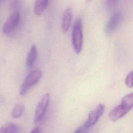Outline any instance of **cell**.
I'll return each instance as SVG.
<instances>
[{"label":"cell","mask_w":133,"mask_h":133,"mask_svg":"<svg viewBox=\"0 0 133 133\" xmlns=\"http://www.w3.org/2000/svg\"><path fill=\"white\" fill-rule=\"evenodd\" d=\"M83 42V35L82 30V22L81 18L77 19L73 24L72 42L75 52L78 54L81 52Z\"/></svg>","instance_id":"cell-1"},{"label":"cell","mask_w":133,"mask_h":133,"mask_svg":"<svg viewBox=\"0 0 133 133\" xmlns=\"http://www.w3.org/2000/svg\"><path fill=\"white\" fill-rule=\"evenodd\" d=\"M41 77L42 72L39 70H35L29 73L21 85L20 88V95L24 96L26 94L29 89L39 81Z\"/></svg>","instance_id":"cell-2"},{"label":"cell","mask_w":133,"mask_h":133,"mask_svg":"<svg viewBox=\"0 0 133 133\" xmlns=\"http://www.w3.org/2000/svg\"><path fill=\"white\" fill-rule=\"evenodd\" d=\"M20 16L19 11L13 12L4 24L2 31L4 34L10 35L17 29L20 23Z\"/></svg>","instance_id":"cell-3"},{"label":"cell","mask_w":133,"mask_h":133,"mask_svg":"<svg viewBox=\"0 0 133 133\" xmlns=\"http://www.w3.org/2000/svg\"><path fill=\"white\" fill-rule=\"evenodd\" d=\"M49 100L50 95L49 93H46L43 96L37 104L34 115L35 123L41 122L44 118L49 105Z\"/></svg>","instance_id":"cell-4"},{"label":"cell","mask_w":133,"mask_h":133,"mask_svg":"<svg viewBox=\"0 0 133 133\" xmlns=\"http://www.w3.org/2000/svg\"><path fill=\"white\" fill-rule=\"evenodd\" d=\"M104 111V105L103 104H99L96 108L92 110L88 114L87 120L84 125L85 128H89L96 124L99 118L102 116Z\"/></svg>","instance_id":"cell-5"},{"label":"cell","mask_w":133,"mask_h":133,"mask_svg":"<svg viewBox=\"0 0 133 133\" xmlns=\"http://www.w3.org/2000/svg\"><path fill=\"white\" fill-rule=\"evenodd\" d=\"M122 14L119 11L115 12L110 17L105 26V32L110 34L113 32L118 26L122 20Z\"/></svg>","instance_id":"cell-6"},{"label":"cell","mask_w":133,"mask_h":133,"mask_svg":"<svg viewBox=\"0 0 133 133\" xmlns=\"http://www.w3.org/2000/svg\"><path fill=\"white\" fill-rule=\"evenodd\" d=\"M129 111L124 107L121 104H119L109 112V117L111 121L115 122L123 117Z\"/></svg>","instance_id":"cell-7"},{"label":"cell","mask_w":133,"mask_h":133,"mask_svg":"<svg viewBox=\"0 0 133 133\" xmlns=\"http://www.w3.org/2000/svg\"><path fill=\"white\" fill-rule=\"evenodd\" d=\"M72 10L71 8H67L64 12L62 20V30L63 32H66L71 25L72 19Z\"/></svg>","instance_id":"cell-8"},{"label":"cell","mask_w":133,"mask_h":133,"mask_svg":"<svg viewBox=\"0 0 133 133\" xmlns=\"http://www.w3.org/2000/svg\"><path fill=\"white\" fill-rule=\"evenodd\" d=\"M37 55V48L36 45L33 44L32 45L26 57V65L28 68H31L34 66L36 61Z\"/></svg>","instance_id":"cell-9"},{"label":"cell","mask_w":133,"mask_h":133,"mask_svg":"<svg viewBox=\"0 0 133 133\" xmlns=\"http://www.w3.org/2000/svg\"><path fill=\"white\" fill-rule=\"evenodd\" d=\"M49 0H36L34 4V13L37 15H41L46 9Z\"/></svg>","instance_id":"cell-10"},{"label":"cell","mask_w":133,"mask_h":133,"mask_svg":"<svg viewBox=\"0 0 133 133\" xmlns=\"http://www.w3.org/2000/svg\"><path fill=\"white\" fill-rule=\"evenodd\" d=\"M18 126L11 123H6L0 127V133H18Z\"/></svg>","instance_id":"cell-11"},{"label":"cell","mask_w":133,"mask_h":133,"mask_svg":"<svg viewBox=\"0 0 133 133\" xmlns=\"http://www.w3.org/2000/svg\"><path fill=\"white\" fill-rule=\"evenodd\" d=\"M121 104L129 111L133 108V93L125 95L122 99Z\"/></svg>","instance_id":"cell-12"},{"label":"cell","mask_w":133,"mask_h":133,"mask_svg":"<svg viewBox=\"0 0 133 133\" xmlns=\"http://www.w3.org/2000/svg\"><path fill=\"white\" fill-rule=\"evenodd\" d=\"M24 111V107L22 104H17L13 108L11 115L14 118H20L23 114Z\"/></svg>","instance_id":"cell-13"},{"label":"cell","mask_w":133,"mask_h":133,"mask_svg":"<svg viewBox=\"0 0 133 133\" xmlns=\"http://www.w3.org/2000/svg\"><path fill=\"white\" fill-rule=\"evenodd\" d=\"M21 4V0H11L10 3V9L13 12L19 11Z\"/></svg>","instance_id":"cell-14"},{"label":"cell","mask_w":133,"mask_h":133,"mask_svg":"<svg viewBox=\"0 0 133 133\" xmlns=\"http://www.w3.org/2000/svg\"><path fill=\"white\" fill-rule=\"evenodd\" d=\"M125 82L127 87L129 88L133 87V71L130 72L126 76Z\"/></svg>","instance_id":"cell-15"},{"label":"cell","mask_w":133,"mask_h":133,"mask_svg":"<svg viewBox=\"0 0 133 133\" xmlns=\"http://www.w3.org/2000/svg\"><path fill=\"white\" fill-rule=\"evenodd\" d=\"M118 0H107V4L109 8L114 7L117 4Z\"/></svg>","instance_id":"cell-16"},{"label":"cell","mask_w":133,"mask_h":133,"mask_svg":"<svg viewBox=\"0 0 133 133\" xmlns=\"http://www.w3.org/2000/svg\"><path fill=\"white\" fill-rule=\"evenodd\" d=\"M30 133H41V130L39 127H35L33 128Z\"/></svg>","instance_id":"cell-17"},{"label":"cell","mask_w":133,"mask_h":133,"mask_svg":"<svg viewBox=\"0 0 133 133\" xmlns=\"http://www.w3.org/2000/svg\"><path fill=\"white\" fill-rule=\"evenodd\" d=\"M82 129L81 128H79L78 129H77L74 133H82Z\"/></svg>","instance_id":"cell-18"},{"label":"cell","mask_w":133,"mask_h":133,"mask_svg":"<svg viewBox=\"0 0 133 133\" xmlns=\"http://www.w3.org/2000/svg\"><path fill=\"white\" fill-rule=\"evenodd\" d=\"M92 0H86V3H90Z\"/></svg>","instance_id":"cell-19"}]
</instances>
